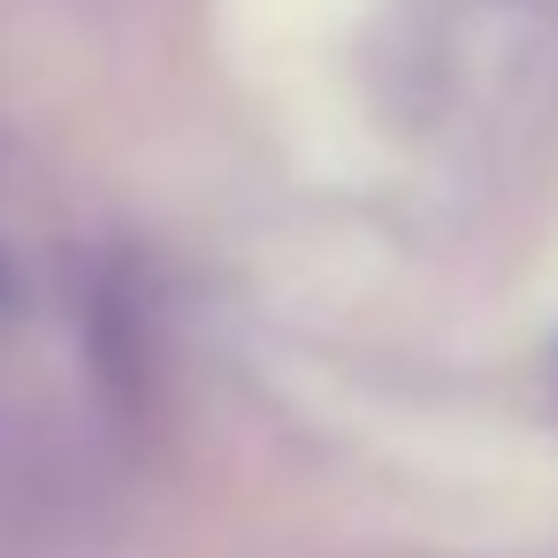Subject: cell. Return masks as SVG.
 Here are the masks:
<instances>
[]
</instances>
